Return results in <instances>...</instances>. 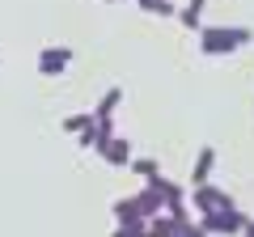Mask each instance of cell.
<instances>
[{
    "instance_id": "3",
    "label": "cell",
    "mask_w": 254,
    "mask_h": 237,
    "mask_svg": "<svg viewBox=\"0 0 254 237\" xmlns=\"http://www.w3.org/2000/svg\"><path fill=\"white\" fill-rule=\"evenodd\" d=\"M72 59H76L72 47H43L38 59H34V68H38V76H64L72 68Z\"/></svg>"
},
{
    "instance_id": "5",
    "label": "cell",
    "mask_w": 254,
    "mask_h": 237,
    "mask_svg": "<svg viewBox=\"0 0 254 237\" xmlns=\"http://www.w3.org/2000/svg\"><path fill=\"white\" fill-rule=\"evenodd\" d=\"M98 157H102L106 165H131V144H127L123 136H110L106 144L98 148Z\"/></svg>"
},
{
    "instance_id": "6",
    "label": "cell",
    "mask_w": 254,
    "mask_h": 237,
    "mask_svg": "<svg viewBox=\"0 0 254 237\" xmlns=\"http://www.w3.org/2000/svg\"><path fill=\"white\" fill-rule=\"evenodd\" d=\"M212 165H216V148L203 144V148H199V157H195V170H190V186L212 182Z\"/></svg>"
},
{
    "instance_id": "12",
    "label": "cell",
    "mask_w": 254,
    "mask_h": 237,
    "mask_svg": "<svg viewBox=\"0 0 254 237\" xmlns=\"http://www.w3.org/2000/svg\"><path fill=\"white\" fill-rule=\"evenodd\" d=\"M89 123H93V115H68V118H64V123H60V127L68 131V136H81V131L89 127Z\"/></svg>"
},
{
    "instance_id": "8",
    "label": "cell",
    "mask_w": 254,
    "mask_h": 237,
    "mask_svg": "<svg viewBox=\"0 0 254 237\" xmlns=\"http://www.w3.org/2000/svg\"><path fill=\"white\" fill-rule=\"evenodd\" d=\"M119 106H123V89H119V85H110V89L102 93V102L93 106V118H115Z\"/></svg>"
},
{
    "instance_id": "18",
    "label": "cell",
    "mask_w": 254,
    "mask_h": 237,
    "mask_svg": "<svg viewBox=\"0 0 254 237\" xmlns=\"http://www.w3.org/2000/svg\"><path fill=\"white\" fill-rule=\"evenodd\" d=\"M115 4H119V0H115Z\"/></svg>"
},
{
    "instance_id": "4",
    "label": "cell",
    "mask_w": 254,
    "mask_h": 237,
    "mask_svg": "<svg viewBox=\"0 0 254 237\" xmlns=\"http://www.w3.org/2000/svg\"><path fill=\"white\" fill-rule=\"evenodd\" d=\"M190 203H195V212H216V208H233V195L229 191H220V186H212V182H203V186H190Z\"/></svg>"
},
{
    "instance_id": "10",
    "label": "cell",
    "mask_w": 254,
    "mask_h": 237,
    "mask_svg": "<svg viewBox=\"0 0 254 237\" xmlns=\"http://www.w3.org/2000/svg\"><path fill=\"white\" fill-rule=\"evenodd\" d=\"M110 212H115V225H123V220H140V216H144V212L136 208V195H131V199H115V208H110ZM144 220H148V216H144Z\"/></svg>"
},
{
    "instance_id": "17",
    "label": "cell",
    "mask_w": 254,
    "mask_h": 237,
    "mask_svg": "<svg viewBox=\"0 0 254 237\" xmlns=\"http://www.w3.org/2000/svg\"><path fill=\"white\" fill-rule=\"evenodd\" d=\"M106 4H115V0H106Z\"/></svg>"
},
{
    "instance_id": "11",
    "label": "cell",
    "mask_w": 254,
    "mask_h": 237,
    "mask_svg": "<svg viewBox=\"0 0 254 237\" xmlns=\"http://www.w3.org/2000/svg\"><path fill=\"white\" fill-rule=\"evenodd\" d=\"M131 170L148 182V178H157V174H161V161H157V157H131Z\"/></svg>"
},
{
    "instance_id": "2",
    "label": "cell",
    "mask_w": 254,
    "mask_h": 237,
    "mask_svg": "<svg viewBox=\"0 0 254 237\" xmlns=\"http://www.w3.org/2000/svg\"><path fill=\"white\" fill-rule=\"evenodd\" d=\"M246 220H250V216H246V212L242 208H237V203H233V208H216V212H203V216H199V225H203V233H216V237H242V229H246Z\"/></svg>"
},
{
    "instance_id": "9",
    "label": "cell",
    "mask_w": 254,
    "mask_h": 237,
    "mask_svg": "<svg viewBox=\"0 0 254 237\" xmlns=\"http://www.w3.org/2000/svg\"><path fill=\"white\" fill-rule=\"evenodd\" d=\"M203 9H208V0H187V9L178 13V21L187 30H203Z\"/></svg>"
},
{
    "instance_id": "16",
    "label": "cell",
    "mask_w": 254,
    "mask_h": 237,
    "mask_svg": "<svg viewBox=\"0 0 254 237\" xmlns=\"http://www.w3.org/2000/svg\"><path fill=\"white\" fill-rule=\"evenodd\" d=\"M136 4H140V9H144V13H148V9H153V0H136Z\"/></svg>"
},
{
    "instance_id": "15",
    "label": "cell",
    "mask_w": 254,
    "mask_h": 237,
    "mask_svg": "<svg viewBox=\"0 0 254 237\" xmlns=\"http://www.w3.org/2000/svg\"><path fill=\"white\" fill-rule=\"evenodd\" d=\"M110 237H131V233H127V229H119V225H115V229H110Z\"/></svg>"
},
{
    "instance_id": "13",
    "label": "cell",
    "mask_w": 254,
    "mask_h": 237,
    "mask_svg": "<svg viewBox=\"0 0 254 237\" xmlns=\"http://www.w3.org/2000/svg\"><path fill=\"white\" fill-rule=\"evenodd\" d=\"M174 237H208V233H203V225H199V220H187V225H182Z\"/></svg>"
},
{
    "instance_id": "1",
    "label": "cell",
    "mask_w": 254,
    "mask_h": 237,
    "mask_svg": "<svg viewBox=\"0 0 254 237\" xmlns=\"http://www.w3.org/2000/svg\"><path fill=\"white\" fill-rule=\"evenodd\" d=\"M254 43L250 26H203L199 30V51L203 55H233Z\"/></svg>"
},
{
    "instance_id": "7",
    "label": "cell",
    "mask_w": 254,
    "mask_h": 237,
    "mask_svg": "<svg viewBox=\"0 0 254 237\" xmlns=\"http://www.w3.org/2000/svg\"><path fill=\"white\" fill-rule=\"evenodd\" d=\"M136 208L144 212V216H157V212H165V195L157 182H144V191L136 195Z\"/></svg>"
},
{
    "instance_id": "14",
    "label": "cell",
    "mask_w": 254,
    "mask_h": 237,
    "mask_svg": "<svg viewBox=\"0 0 254 237\" xmlns=\"http://www.w3.org/2000/svg\"><path fill=\"white\" fill-rule=\"evenodd\" d=\"M148 13H153V17H174L178 9H174L170 0H153V9H148Z\"/></svg>"
}]
</instances>
